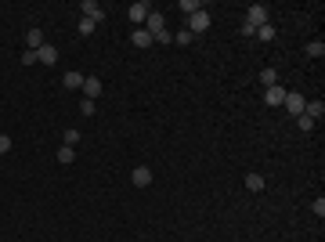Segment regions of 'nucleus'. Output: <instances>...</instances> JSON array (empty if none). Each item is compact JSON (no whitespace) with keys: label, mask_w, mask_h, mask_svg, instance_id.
<instances>
[{"label":"nucleus","mask_w":325,"mask_h":242,"mask_svg":"<svg viewBox=\"0 0 325 242\" xmlns=\"http://www.w3.org/2000/svg\"><path fill=\"white\" fill-rule=\"evenodd\" d=\"M25 40H29V47H25V51H40V47H44V33H40V29H29Z\"/></svg>","instance_id":"f8f14e48"},{"label":"nucleus","mask_w":325,"mask_h":242,"mask_svg":"<svg viewBox=\"0 0 325 242\" xmlns=\"http://www.w3.org/2000/svg\"><path fill=\"white\" fill-rule=\"evenodd\" d=\"M72 159H76V148L62 145V148H58V163H72Z\"/></svg>","instance_id":"aec40b11"},{"label":"nucleus","mask_w":325,"mask_h":242,"mask_svg":"<svg viewBox=\"0 0 325 242\" xmlns=\"http://www.w3.org/2000/svg\"><path fill=\"white\" fill-rule=\"evenodd\" d=\"M130 40H134V47H152V44H155L152 33H145V29H134V36H130Z\"/></svg>","instance_id":"ddd939ff"},{"label":"nucleus","mask_w":325,"mask_h":242,"mask_svg":"<svg viewBox=\"0 0 325 242\" xmlns=\"http://www.w3.org/2000/svg\"><path fill=\"white\" fill-rule=\"evenodd\" d=\"M101 91H105V84H101L98 76H84V98H87V101L101 98Z\"/></svg>","instance_id":"20e7f679"},{"label":"nucleus","mask_w":325,"mask_h":242,"mask_svg":"<svg viewBox=\"0 0 325 242\" xmlns=\"http://www.w3.org/2000/svg\"><path fill=\"white\" fill-rule=\"evenodd\" d=\"M76 141H79V130H65V145H69V148H72V145H76Z\"/></svg>","instance_id":"a878e982"},{"label":"nucleus","mask_w":325,"mask_h":242,"mask_svg":"<svg viewBox=\"0 0 325 242\" xmlns=\"http://www.w3.org/2000/svg\"><path fill=\"white\" fill-rule=\"evenodd\" d=\"M152 40H155V44H174V33H170V29H163V33H155Z\"/></svg>","instance_id":"b1692460"},{"label":"nucleus","mask_w":325,"mask_h":242,"mask_svg":"<svg viewBox=\"0 0 325 242\" xmlns=\"http://www.w3.org/2000/svg\"><path fill=\"white\" fill-rule=\"evenodd\" d=\"M174 44H177V47H188V44H195V36H192L188 29H181V33L174 36Z\"/></svg>","instance_id":"a211bd4d"},{"label":"nucleus","mask_w":325,"mask_h":242,"mask_svg":"<svg viewBox=\"0 0 325 242\" xmlns=\"http://www.w3.org/2000/svg\"><path fill=\"white\" fill-rule=\"evenodd\" d=\"M184 15H195V11H202V4H199V0H181V4H177Z\"/></svg>","instance_id":"6ab92c4d"},{"label":"nucleus","mask_w":325,"mask_h":242,"mask_svg":"<svg viewBox=\"0 0 325 242\" xmlns=\"http://www.w3.org/2000/svg\"><path fill=\"white\" fill-rule=\"evenodd\" d=\"M141 29H145V33H152V36H155V33H163V29H167V18H163V15H159V11H152V15H148V18H145V25H141Z\"/></svg>","instance_id":"0eeeda50"},{"label":"nucleus","mask_w":325,"mask_h":242,"mask_svg":"<svg viewBox=\"0 0 325 242\" xmlns=\"http://www.w3.org/2000/svg\"><path fill=\"white\" fill-rule=\"evenodd\" d=\"M210 22H213L210 11H195V15H188V33L192 36H202V33L210 29Z\"/></svg>","instance_id":"f257e3e1"},{"label":"nucleus","mask_w":325,"mask_h":242,"mask_svg":"<svg viewBox=\"0 0 325 242\" xmlns=\"http://www.w3.org/2000/svg\"><path fill=\"white\" fill-rule=\"evenodd\" d=\"M94 25H98L94 18H79V33H84V36H91V33H94Z\"/></svg>","instance_id":"5701e85b"},{"label":"nucleus","mask_w":325,"mask_h":242,"mask_svg":"<svg viewBox=\"0 0 325 242\" xmlns=\"http://www.w3.org/2000/svg\"><path fill=\"white\" fill-rule=\"evenodd\" d=\"M282 105L289 109V116H304V105H307V98H304V94H293V91H289Z\"/></svg>","instance_id":"423d86ee"},{"label":"nucleus","mask_w":325,"mask_h":242,"mask_svg":"<svg viewBox=\"0 0 325 242\" xmlns=\"http://www.w3.org/2000/svg\"><path fill=\"white\" fill-rule=\"evenodd\" d=\"M304 116H311L314 123H318V119L325 116V101H318V98H314V101H307V105H304Z\"/></svg>","instance_id":"9b49d317"},{"label":"nucleus","mask_w":325,"mask_h":242,"mask_svg":"<svg viewBox=\"0 0 325 242\" xmlns=\"http://www.w3.org/2000/svg\"><path fill=\"white\" fill-rule=\"evenodd\" d=\"M260 84H264V87H275V84H278V72H275V69H260Z\"/></svg>","instance_id":"dca6fc26"},{"label":"nucleus","mask_w":325,"mask_h":242,"mask_svg":"<svg viewBox=\"0 0 325 242\" xmlns=\"http://www.w3.org/2000/svg\"><path fill=\"white\" fill-rule=\"evenodd\" d=\"M36 62H40V65H55V62H58V51H55L51 44H44V47L36 51Z\"/></svg>","instance_id":"1a4fd4ad"},{"label":"nucleus","mask_w":325,"mask_h":242,"mask_svg":"<svg viewBox=\"0 0 325 242\" xmlns=\"http://www.w3.org/2000/svg\"><path fill=\"white\" fill-rule=\"evenodd\" d=\"M127 15H130V22H134V25L141 29V25H145V18L152 15V8L145 4V0H138V4H130V8H127Z\"/></svg>","instance_id":"7ed1b4c3"},{"label":"nucleus","mask_w":325,"mask_h":242,"mask_svg":"<svg viewBox=\"0 0 325 242\" xmlns=\"http://www.w3.org/2000/svg\"><path fill=\"white\" fill-rule=\"evenodd\" d=\"M79 112H84V116H94V101L84 98V101H79Z\"/></svg>","instance_id":"393cba45"},{"label":"nucleus","mask_w":325,"mask_h":242,"mask_svg":"<svg viewBox=\"0 0 325 242\" xmlns=\"http://www.w3.org/2000/svg\"><path fill=\"white\" fill-rule=\"evenodd\" d=\"M286 94H289V91L282 87V84H275V87H264V101H267L271 109H278L282 101H286Z\"/></svg>","instance_id":"39448f33"},{"label":"nucleus","mask_w":325,"mask_h":242,"mask_svg":"<svg viewBox=\"0 0 325 242\" xmlns=\"http://www.w3.org/2000/svg\"><path fill=\"white\" fill-rule=\"evenodd\" d=\"M246 188L250 192H264V177L260 174H246Z\"/></svg>","instance_id":"2eb2a0df"},{"label":"nucleus","mask_w":325,"mask_h":242,"mask_svg":"<svg viewBox=\"0 0 325 242\" xmlns=\"http://www.w3.org/2000/svg\"><path fill=\"white\" fill-rule=\"evenodd\" d=\"M296 127H300V130L307 134V130H314L318 123H314V119H311V116H296Z\"/></svg>","instance_id":"4be33fe9"},{"label":"nucleus","mask_w":325,"mask_h":242,"mask_svg":"<svg viewBox=\"0 0 325 242\" xmlns=\"http://www.w3.org/2000/svg\"><path fill=\"white\" fill-rule=\"evenodd\" d=\"M62 84H65L69 91H76V87H84V72H65V76H62Z\"/></svg>","instance_id":"4468645a"},{"label":"nucleus","mask_w":325,"mask_h":242,"mask_svg":"<svg viewBox=\"0 0 325 242\" xmlns=\"http://www.w3.org/2000/svg\"><path fill=\"white\" fill-rule=\"evenodd\" d=\"M84 18H94V22H101V18H105V11H101L98 0H84Z\"/></svg>","instance_id":"9d476101"},{"label":"nucleus","mask_w":325,"mask_h":242,"mask_svg":"<svg viewBox=\"0 0 325 242\" xmlns=\"http://www.w3.org/2000/svg\"><path fill=\"white\" fill-rule=\"evenodd\" d=\"M246 25H253V29L267 25V8H264V4H253V8H246Z\"/></svg>","instance_id":"f03ea898"},{"label":"nucleus","mask_w":325,"mask_h":242,"mask_svg":"<svg viewBox=\"0 0 325 242\" xmlns=\"http://www.w3.org/2000/svg\"><path fill=\"white\" fill-rule=\"evenodd\" d=\"M4 152H11V138H8V134H0V155H4Z\"/></svg>","instance_id":"bb28decb"},{"label":"nucleus","mask_w":325,"mask_h":242,"mask_svg":"<svg viewBox=\"0 0 325 242\" xmlns=\"http://www.w3.org/2000/svg\"><path fill=\"white\" fill-rule=\"evenodd\" d=\"M130 181H134L138 188H148V184H152V170H148V167H134Z\"/></svg>","instance_id":"6e6552de"},{"label":"nucleus","mask_w":325,"mask_h":242,"mask_svg":"<svg viewBox=\"0 0 325 242\" xmlns=\"http://www.w3.org/2000/svg\"><path fill=\"white\" fill-rule=\"evenodd\" d=\"M307 55H311V58H321V55H325V44H321V40H311V44H307Z\"/></svg>","instance_id":"412c9836"},{"label":"nucleus","mask_w":325,"mask_h":242,"mask_svg":"<svg viewBox=\"0 0 325 242\" xmlns=\"http://www.w3.org/2000/svg\"><path fill=\"white\" fill-rule=\"evenodd\" d=\"M253 36H257V40H264V44H267V40H275V25L267 22V25H260V29L253 33Z\"/></svg>","instance_id":"f3484780"}]
</instances>
